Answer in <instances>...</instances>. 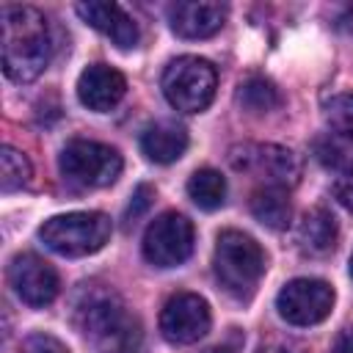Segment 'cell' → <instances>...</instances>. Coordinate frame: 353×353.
<instances>
[{"instance_id":"6da1fadb","label":"cell","mask_w":353,"mask_h":353,"mask_svg":"<svg viewBox=\"0 0 353 353\" xmlns=\"http://www.w3.org/2000/svg\"><path fill=\"white\" fill-rule=\"evenodd\" d=\"M74 325L97 347V353H141V323L127 312L124 301L102 284H83L74 301Z\"/></svg>"},{"instance_id":"7a4b0ae2","label":"cell","mask_w":353,"mask_h":353,"mask_svg":"<svg viewBox=\"0 0 353 353\" xmlns=\"http://www.w3.org/2000/svg\"><path fill=\"white\" fill-rule=\"evenodd\" d=\"M3 72L17 83L36 80L52 55L47 19L33 6H3Z\"/></svg>"},{"instance_id":"3957f363","label":"cell","mask_w":353,"mask_h":353,"mask_svg":"<svg viewBox=\"0 0 353 353\" xmlns=\"http://www.w3.org/2000/svg\"><path fill=\"white\" fill-rule=\"evenodd\" d=\"M212 268H215L221 287L229 295L248 298L265 273V254L254 237L234 232V229H226L218 234Z\"/></svg>"},{"instance_id":"277c9868","label":"cell","mask_w":353,"mask_h":353,"mask_svg":"<svg viewBox=\"0 0 353 353\" xmlns=\"http://www.w3.org/2000/svg\"><path fill=\"white\" fill-rule=\"evenodd\" d=\"M110 232L113 226L105 212H66L47 218L39 229V240L61 256H85L99 251Z\"/></svg>"},{"instance_id":"5b68a950","label":"cell","mask_w":353,"mask_h":353,"mask_svg":"<svg viewBox=\"0 0 353 353\" xmlns=\"http://www.w3.org/2000/svg\"><path fill=\"white\" fill-rule=\"evenodd\" d=\"M215 69L210 61L196 55L174 58L163 72V94L171 102V108L182 113H199L204 110L215 97Z\"/></svg>"},{"instance_id":"8992f818","label":"cell","mask_w":353,"mask_h":353,"mask_svg":"<svg viewBox=\"0 0 353 353\" xmlns=\"http://www.w3.org/2000/svg\"><path fill=\"white\" fill-rule=\"evenodd\" d=\"M58 168L77 188H105L121 174V154L108 143L74 138L61 149Z\"/></svg>"},{"instance_id":"52a82bcc","label":"cell","mask_w":353,"mask_h":353,"mask_svg":"<svg viewBox=\"0 0 353 353\" xmlns=\"http://www.w3.org/2000/svg\"><path fill=\"white\" fill-rule=\"evenodd\" d=\"M229 163L234 171L251 174L254 179L273 185V188H287L298 182L301 163L298 157L279 143H240L232 146Z\"/></svg>"},{"instance_id":"ba28073f","label":"cell","mask_w":353,"mask_h":353,"mask_svg":"<svg viewBox=\"0 0 353 353\" xmlns=\"http://www.w3.org/2000/svg\"><path fill=\"white\" fill-rule=\"evenodd\" d=\"M193 251V223L179 212L157 215L143 234V256L154 268L182 265Z\"/></svg>"},{"instance_id":"9c48e42d","label":"cell","mask_w":353,"mask_h":353,"mask_svg":"<svg viewBox=\"0 0 353 353\" xmlns=\"http://www.w3.org/2000/svg\"><path fill=\"white\" fill-rule=\"evenodd\" d=\"M334 290L320 279H292L276 295L279 314L292 325H314L331 314Z\"/></svg>"},{"instance_id":"30bf717a","label":"cell","mask_w":353,"mask_h":353,"mask_svg":"<svg viewBox=\"0 0 353 353\" xmlns=\"http://www.w3.org/2000/svg\"><path fill=\"white\" fill-rule=\"evenodd\" d=\"M210 331V306L196 292H176L160 312V334L174 345H193Z\"/></svg>"},{"instance_id":"8fae6325","label":"cell","mask_w":353,"mask_h":353,"mask_svg":"<svg viewBox=\"0 0 353 353\" xmlns=\"http://www.w3.org/2000/svg\"><path fill=\"white\" fill-rule=\"evenodd\" d=\"M8 281L28 306H47L58 295V273L36 254H17L8 265Z\"/></svg>"},{"instance_id":"7c38bea8","label":"cell","mask_w":353,"mask_h":353,"mask_svg":"<svg viewBox=\"0 0 353 353\" xmlns=\"http://www.w3.org/2000/svg\"><path fill=\"white\" fill-rule=\"evenodd\" d=\"M124 91H127L124 74L108 63H91L80 72L77 97L88 110H97V113L110 110L124 97Z\"/></svg>"},{"instance_id":"4fadbf2b","label":"cell","mask_w":353,"mask_h":353,"mask_svg":"<svg viewBox=\"0 0 353 353\" xmlns=\"http://www.w3.org/2000/svg\"><path fill=\"white\" fill-rule=\"evenodd\" d=\"M226 19V6L223 3H196V0H182L168 6V22L171 30L182 39H207L221 30Z\"/></svg>"},{"instance_id":"5bb4252c","label":"cell","mask_w":353,"mask_h":353,"mask_svg":"<svg viewBox=\"0 0 353 353\" xmlns=\"http://www.w3.org/2000/svg\"><path fill=\"white\" fill-rule=\"evenodd\" d=\"M74 11L83 17V22H88L91 28H97L99 33H105L116 47L127 50L138 44V25L132 22V17L116 6V3H77Z\"/></svg>"},{"instance_id":"9a60e30c","label":"cell","mask_w":353,"mask_h":353,"mask_svg":"<svg viewBox=\"0 0 353 353\" xmlns=\"http://www.w3.org/2000/svg\"><path fill=\"white\" fill-rule=\"evenodd\" d=\"M141 149L154 163H174L188 149V132H185V127H179L174 121L149 124L141 135Z\"/></svg>"},{"instance_id":"2e32d148","label":"cell","mask_w":353,"mask_h":353,"mask_svg":"<svg viewBox=\"0 0 353 353\" xmlns=\"http://www.w3.org/2000/svg\"><path fill=\"white\" fill-rule=\"evenodd\" d=\"M298 245L309 256H323L336 245V221L325 207H312L298 221Z\"/></svg>"},{"instance_id":"e0dca14e","label":"cell","mask_w":353,"mask_h":353,"mask_svg":"<svg viewBox=\"0 0 353 353\" xmlns=\"http://www.w3.org/2000/svg\"><path fill=\"white\" fill-rule=\"evenodd\" d=\"M251 212L268 229H287L290 226V218H292V204H290V196H287L284 188L265 185V188L254 190V196H251Z\"/></svg>"},{"instance_id":"ac0fdd59","label":"cell","mask_w":353,"mask_h":353,"mask_svg":"<svg viewBox=\"0 0 353 353\" xmlns=\"http://www.w3.org/2000/svg\"><path fill=\"white\" fill-rule=\"evenodd\" d=\"M237 99L248 113H270V110H276L281 105L279 88L268 77H259V74H251V77H245L240 83Z\"/></svg>"},{"instance_id":"d6986e66","label":"cell","mask_w":353,"mask_h":353,"mask_svg":"<svg viewBox=\"0 0 353 353\" xmlns=\"http://www.w3.org/2000/svg\"><path fill=\"white\" fill-rule=\"evenodd\" d=\"M188 196L201 207V210H215L226 199V179L215 168H199L188 179Z\"/></svg>"},{"instance_id":"ffe728a7","label":"cell","mask_w":353,"mask_h":353,"mask_svg":"<svg viewBox=\"0 0 353 353\" xmlns=\"http://www.w3.org/2000/svg\"><path fill=\"white\" fill-rule=\"evenodd\" d=\"M30 174H33L30 160L14 146H3V152H0V188H3V193L22 190L30 182Z\"/></svg>"},{"instance_id":"44dd1931","label":"cell","mask_w":353,"mask_h":353,"mask_svg":"<svg viewBox=\"0 0 353 353\" xmlns=\"http://www.w3.org/2000/svg\"><path fill=\"white\" fill-rule=\"evenodd\" d=\"M325 121L336 135H345L353 141V91L336 94L325 102Z\"/></svg>"},{"instance_id":"7402d4cb","label":"cell","mask_w":353,"mask_h":353,"mask_svg":"<svg viewBox=\"0 0 353 353\" xmlns=\"http://www.w3.org/2000/svg\"><path fill=\"white\" fill-rule=\"evenodd\" d=\"M19 353H69V347L61 339L50 336V334H33L22 342Z\"/></svg>"},{"instance_id":"603a6c76","label":"cell","mask_w":353,"mask_h":353,"mask_svg":"<svg viewBox=\"0 0 353 353\" xmlns=\"http://www.w3.org/2000/svg\"><path fill=\"white\" fill-rule=\"evenodd\" d=\"M334 193H336L339 204H342L345 210H350V212H353V168H347V171H345L339 179H336Z\"/></svg>"},{"instance_id":"cb8c5ba5","label":"cell","mask_w":353,"mask_h":353,"mask_svg":"<svg viewBox=\"0 0 353 353\" xmlns=\"http://www.w3.org/2000/svg\"><path fill=\"white\" fill-rule=\"evenodd\" d=\"M154 199V190L149 185H138V190L132 193V201H130V210H127V218H138Z\"/></svg>"},{"instance_id":"d4e9b609","label":"cell","mask_w":353,"mask_h":353,"mask_svg":"<svg viewBox=\"0 0 353 353\" xmlns=\"http://www.w3.org/2000/svg\"><path fill=\"white\" fill-rule=\"evenodd\" d=\"M331 353H353V328H347L336 336V342L331 345Z\"/></svg>"},{"instance_id":"484cf974","label":"cell","mask_w":353,"mask_h":353,"mask_svg":"<svg viewBox=\"0 0 353 353\" xmlns=\"http://www.w3.org/2000/svg\"><path fill=\"white\" fill-rule=\"evenodd\" d=\"M256 353H301V350H295L290 345H281V342H270V345H262Z\"/></svg>"},{"instance_id":"4316f807","label":"cell","mask_w":353,"mask_h":353,"mask_svg":"<svg viewBox=\"0 0 353 353\" xmlns=\"http://www.w3.org/2000/svg\"><path fill=\"white\" fill-rule=\"evenodd\" d=\"M339 22H342V28L353 36V6H347V8H345V14H342V19H339Z\"/></svg>"},{"instance_id":"83f0119b","label":"cell","mask_w":353,"mask_h":353,"mask_svg":"<svg viewBox=\"0 0 353 353\" xmlns=\"http://www.w3.org/2000/svg\"><path fill=\"white\" fill-rule=\"evenodd\" d=\"M204 353H237V345H215V347H210Z\"/></svg>"},{"instance_id":"f1b7e54d","label":"cell","mask_w":353,"mask_h":353,"mask_svg":"<svg viewBox=\"0 0 353 353\" xmlns=\"http://www.w3.org/2000/svg\"><path fill=\"white\" fill-rule=\"evenodd\" d=\"M350 276H353V254H350Z\"/></svg>"}]
</instances>
